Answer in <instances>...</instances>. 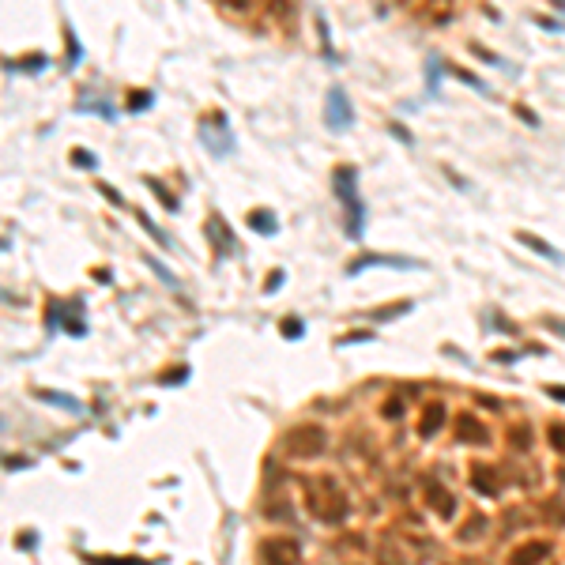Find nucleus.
I'll list each match as a JSON object with an SVG mask.
<instances>
[{
	"mask_svg": "<svg viewBox=\"0 0 565 565\" xmlns=\"http://www.w3.org/2000/svg\"><path fill=\"white\" fill-rule=\"evenodd\" d=\"M185 377H189V369H174V373H163L158 381H163V384H181Z\"/></svg>",
	"mask_w": 565,
	"mask_h": 565,
	"instance_id": "obj_28",
	"label": "nucleus"
},
{
	"mask_svg": "<svg viewBox=\"0 0 565 565\" xmlns=\"http://www.w3.org/2000/svg\"><path fill=\"white\" fill-rule=\"evenodd\" d=\"M302 332H305V325H302L298 317L282 320V336H287V339H302Z\"/></svg>",
	"mask_w": 565,
	"mask_h": 565,
	"instance_id": "obj_23",
	"label": "nucleus"
},
{
	"mask_svg": "<svg viewBox=\"0 0 565 565\" xmlns=\"http://www.w3.org/2000/svg\"><path fill=\"white\" fill-rule=\"evenodd\" d=\"M79 61H83V45H79L76 30H68V68H76Z\"/></svg>",
	"mask_w": 565,
	"mask_h": 565,
	"instance_id": "obj_20",
	"label": "nucleus"
},
{
	"mask_svg": "<svg viewBox=\"0 0 565 565\" xmlns=\"http://www.w3.org/2000/svg\"><path fill=\"white\" fill-rule=\"evenodd\" d=\"M543 558H551V543H528V546H516L508 565H539Z\"/></svg>",
	"mask_w": 565,
	"mask_h": 565,
	"instance_id": "obj_9",
	"label": "nucleus"
},
{
	"mask_svg": "<svg viewBox=\"0 0 565 565\" xmlns=\"http://www.w3.org/2000/svg\"><path fill=\"white\" fill-rule=\"evenodd\" d=\"M516 238H520V241H524V245H528V249H531V253H539V256H546V260H554V264H565V256L558 253V249H551V245H546V241H543V238H535V234H528V230H520V234H516Z\"/></svg>",
	"mask_w": 565,
	"mask_h": 565,
	"instance_id": "obj_11",
	"label": "nucleus"
},
{
	"mask_svg": "<svg viewBox=\"0 0 565 565\" xmlns=\"http://www.w3.org/2000/svg\"><path fill=\"white\" fill-rule=\"evenodd\" d=\"M377 565H415V562H411L407 554H400L395 543H381L377 546Z\"/></svg>",
	"mask_w": 565,
	"mask_h": 565,
	"instance_id": "obj_12",
	"label": "nucleus"
},
{
	"mask_svg": "<svg viewBox=\"0 0 565 565\" xmlns=\"http://www.w3.org/2000/svg\"><path fill=\"white\" fill-rule=\"evenodd\" d=\"M475 482H479V494H486V497H494L497 490V479H490V467H482V464H475Z\"/></svg>",
	"mask_w": 565,
	"mask_h": 565,
	"instance_id": "obj_15",
	"label": "nucleus"
},
{
	"mask_svg": "<svg viewBox=\"0 0 565 565\" xmlns=\"http://www.w3.org/2000/svg\"><path fill=\"white\" fill-rule=\"evenodd\" d=\"M546 395H554V400L565 403V384H546Z\"/></svg>",
	"mask_w": 565,
	"mask_h": 565,
	"instance_id": "obj_33",
	"label": "nucleus"
},
{
	"mask_svg": "<svg viewBox=\"0 0 565 565\" xmlns=\"http://www.w3.org/2000/svg\"><path fill=\"white\" fill-rule=\"evenodd\" d=\"M325 117H328V128H332V132H343V128L351 125V102H347L343 87H332V91H328Z\"/></svg>",
	"mask_w": 565,
	"mask_h": 565,
	"instance_id": "obj_5",
	"label": "nucleus"
},
{
	"mask_svg": "<svg viewBox=\"0 0 565 565\" xmlns=\"http://www.w3.org/2000/svg\"><path fill=\"white\" fill-rule=\"evenodd\" d=\"M558 479H562V482H565V467H558Z\"/></svg>",
	"mask_w": 565,
	"mask_h": 565,
	"instance_id": "obj_36",
	"label": "nucleus"
},
{
	"mask_svg": "<svg viewBox=\"0 0 565 565\" xmlns=\"http://www.w3.org/2000/svg\"><path fill=\"white\" fill-rule=\"evenodd\" d=\"M471 50H475V53H479V56H482V61H490V64H505V61H502V56H494V53H486V50H482V45H471Z\"/></svg>",
	"mask_w": 565,
	"mask_h": 565,
	"instance_id": "obj_32",
	"label": "nucleus"
},
{
	"mask_svg": "<svg viewBox=\"0 0 565 565\" xmlns=\"http://www.w3.org/2000/svg\"><path fill=\"white\" fill-rule=\"evenodd\" d=\"M151 106H155V94H151V91H136L132 99H128V110H132V113H143Z\"/></svg>",
	"mask_w": 565,
	"mask_h": 565,
	"instance_id": "obj_18",
	"label": "nucleus"
},
{
	"mask_svg": "<svg viewBox=\"0 0 565 565\" xmlns=\"http://www.w3.org/2000/svg\"><path fill=\"white\" fill-rule=\"evenodd\" d=\"M249 226H253L256 234H264V238H271V234L279 230L276 215H271V212H264V207H260V212H253V215H249Z\"/></svg>",
	"mask_w": 565,
	"mask_h": 565,
	"instance_id": "obj_13",
	"label": "nucleus"
},
{
	"mask_svg": "<svg viewBox=\"0 0 565 565\" xmlns=\"http://www.w3.org/2000/svg\"><path fill=\"white\" fill-rule=\"evenodd\" d=\"M136 223H140V226H143V230H147V234H151V238H158V241H163V245L170 249V238H166V234H163V230H158V226H155V223H151V219H147V215H143V212H136Z\"/></svg>",
	"mask_w": 565,
	"mask_h": 565,
	"instance_id": "obj_21",
	"label": "nucleus"
},
{
	"mask_svg": "<svg viewBox=\"0 0 565 565\" xmlns=\"http://www.w3.org/2000/svg\"><path fill=\"white\" fill-rule=\"evenodd\" d=\"M430 505L433 508H441V513H445V516H452V508H456V502H452V494H445V490H430Z\"/></svg>",
	"mask_w": 565,
	"mask_h": 565,
	"instance_id": "obj_17",
	"label": "nucleus"
},
{
	"mask_svg": "<svg viewBox=\"0 0 565 565\" xmlns=\"http://www.w3.org/2000/svg\"><path fill=\"white\" fill-rule=\"evenodd\" d=\"M513 445H531V430H513Z\"/></svg>",
	"mask_w": 565,
	"mask_h": 565,
	"instance_id": "obj_30",
	"label": "nucleus"
},
{
	"mask_svg": "<svg viewBox=\"0 0 565 565\" xmlns=\"http://www.w3.org/2000/svg\"><path fill=\"white\" fill-rule=\"evenodd\" d=\"M546 328H551V332H558V336H565V320H554V317H546Z\"/></svg>",
	"mask_w": 565,
	"mask_h": 565,
	"instance_id": "obj_34",
	"label": "nucleus"
},
{
	"mask_svg": "<svg viewBox=\"0 0 565 565\" xmlns=\"http://www.w3.org/2000/svg\"><path fill=\"white\" fill-rule=\"evenodd\" d=\"M551 445L558 452H565V426H554V430H551Z\"/></svg>",
	"mask_w": 565,
	"mask_h": 565,
	"instance_id": "obj_27",
	"label": "nucleus"
},
{
	"mask_svg": "<svg viewBox=\"0 0 565 565\" xmlns=\"http://www.w3.org/2000/svg\"><path fill=\"white\" fill-rule=\"evenodd\" d=\"M494 358H497V362H516V358H520V354H516V351H497Z\"/></svg>",
	"mask_w": 565,
	"mask_h": 565,
	"instance_id": "obj_35",
	"label": "nucleus"
},
{
	"mask_svg": "<svg viewBox=\"0 0 565 565\" xmlns=\"http://www.w3.org/2000/svg\"><path fill=\"white\" fill-rule=\"evenodd\" d=\"M99 189H102V196H106V200H110V204H117V207H121V204H125V196H121V192H117V189H113V185H99Z\"/></svg>",
	"mask_w": 565,
	"mask_h": 565,
	"instance_id": "obj_26",
	"label": "nucleus"
},
{
	"mask_svg": "<svg viewBox=\"0 0 565 565\" xmlns=\"http://www.w3.org/2000/svg\"><path fill=\"white\" fill-rule=\"evenodd\" d=\"M373 264H381V268H422L418 260H407V256H381V253H366V256H358V260L347 268V276H358V271H366V268H373Z\"/></svg>",
	"mask_w": 565,
	"mask_h": 565,
	"instance_id": "obj_6",
	"label": "nucleus"
},
{
	"mask_svg": "<svg viewBox=\"0 0 565 565\" xmlns=\"http://www.w3.org/2000/svg\"><path fill=\"white\" fill-rule=\"evenodd\" d=\"M200 140H204V147L212 151V155H230L234 151V132H230V121L223 117V113H212V117L200 121Z\"/></svg>",
	"mask_w": 565,
	"mask_h": 565,
	"instance_id": "obj_4",
	"label": "nucleus"
},
{
	"mask_svg": "<svg viewBox=\"0 0 565 565\" xmlns=\"http://www.w3.org/2000/svg\"><path fill=\"white\" fill-rule=\"evenodd\" d=\"M479 418H471V415H460V441H471V445H486L490 441V433L486 430H479Z\"/></svg>",
	"mask_w": 565,
	"mask_h": 565,
	"instance_id": "obj_10",
	"label": "nucleus"
},
{
	"mask_svg": "<svg viewBox=\"0 0 565 565\" xmlns=\"http://www.w3.org/2000/svg\"><path fill=\"white\" fill-rule=\"evenodd\" d=\"M42 64H50L42 53H30V56H23V61H8V72H38Z\"/></svg>",
	"mask_w": 565,
	"mask_h": 565,
	"instance_id": "obj_16",
	"label": "nucleus"
},
{
	"mask_svg": "<svg viewBox=\"0 0 565 565\" xmlns=\"http://www.w3.org/2000/svg\"><path fill=\"white\" fill-rule=\"evenodd\" d=\"M441 418H445V407H441V403H430V407H426V415H422V438H430V433L438 430Z\"/></svg>",
	"mask_w": 565,
	"mask_h": 565,
	"instance_id": "obj_14",
	"label": "nucleus"
},
{
	"mask_svg": "<svg viewBox=\"0 0 565 565\" xmlns=\"http://www.w3.org/2000/svg\"><path fill=\"white\" fill-rule=\"evenodd\" d=\"M147 264H151V268H155V271H158V276H163L166 282H170V287H177V279H174V276H170V271H166V268H163V264H158V260H155V256H147Z\"/></svg>",
	"mask_w": 565,
	"mask_h": 565,
	"instance_id": "obj_29",
	"label": "nucleus"
},
{
	"mask_svg": "<svg viewBox=\"0 0 565 565\" xmlns=\"http://www.w3.org/2000/svg\"><path fill=\"white\" fill-rule=\"evenodd\" d=\"M336 196L343 204H351V226L347 234L351 238H362V226H366V204L358 200V189H354V170L351 166H339L336 170Z\"/></svg>",
	"mask_w": 565,
	"mask_h": 565,
	"instance_id": "obj_2",
	"label": "nucleus"
},
{
	"mask_svg": "<svg viewBox=\"0 0 565 565\" xmlns=\"http://www.w3.org/2000/svg\"><path fill=\"white\" fill-rule=\"evenodd\" d=\"M147 185H151V189H155V196H158V200H163V204H166V207H177V200H174V196H170V192H166V189H163V185H158V181H147Z\"/></svg>",
	"mask_w": 565,
	"mask_h": 565,
	"instance_id": "obj_25",
	"label": "nucleus"
},
{
	"mask_svg": "<svg viewBox=\"0 0 565 565\" xmlns=\"http://www.w3.org/2000/svg\"><path fill=\"white\" fill-rule=\"evenodd\" d=\"M207 238L215 241V249H219V253H226V256H234L238 253V241H234V234H230V226H223V219L219 215H212V219H207Z\"/></svg>",
	"mask_w": 565,
	"mask_h": 565,
	"instance_id": "obj_8",
	"label": "nucleus"
},
{
	"mask_svg": "<svg viewBox=\"0 0 565 565\" xmlns=\"http://www.w3.org/2000/svg\"><path fill=\"white\" fill-rule=\"evenodd\" d=\"M45 403H53V407H64V411H79L76 400H64V392H42Z\"/></svg>",
	"mask_w": 565,
	"mask_h": 565,
	"instance_id": "obj_22",
	"label": "nucleus"
},
{
	"mask_svg": "<svg viewBox=\"0 0 565 565\" xmlns=\"http://www.w3.org/2000/svg\"><path fill=\"white\" fill-rule=\"evenodd\" d=\"M325 430L320 426H290L287 430V438H282V449H287V456H294V460H309V456H317L320 449H325Z\"/></svg>",
	"mask_w": 565,
	"mask_h": 565,
	"instance_id": "obj_3",
	"label": "nucleus"
},
{
	"mask_svg": "<svg viewBox=\"0 0 565 565\" xmlns=\"http://www.w3.org/2000/svg\"><path fill=\"white\" fill-rule=\"evenodd\" d=\"M309 508L325 524H339L347 516V497L332 479H317V482H309Z\"/></svg>",
	"mask_w": 565,
	"mask_h": 565,
	"instance_id": "obj_1",
	"label": "nucleus"
},
{
	"mask_svg": "<svg viewBox=\"0 0 565 565\" xmlns=\"http://www.w3.org/2000/svg\"><path fill=\"white\" fill-rule=\"evenodd\" d=\"M72 163H76V166H87V170H94V166H99V158H94L91 151H83V147H79V151H72Z\"/></svg>",
	"mask_w": 565,
	"mask_h": 565,
	"instance_id": "obj_24",
	"label": "nucleus"
},
{
	"mask_svg": "<svg viewBox=\"0 0 565 565\" xmlns=\"http://www.w3.org/2000/svg\"><path fill=\"white\" fill-rule=\"evenodd\" d=\"M260 554L268 565H298V546L287 543V539H268L260 546Z\"/></svg>",
	"mask_w": 565,
	"mask_h": 565,
	"instance_id": "obj_7",
	"label": "nucleus"
},
{
	"mask_svg": "<svg viewBox=\"0 0 565 565\" xmlns=\"http://www.w3.org/2000/svg\"><path fill=\"white\" fill-rule=\"evenodd\" d=\"M279 282H282V271L276 268V271H271V279H268V287H264V290H268V294H276V290H279Z\"/></svg>",
	"mask_w": 565,
	"mask_h": 565,
	"instance_id": "obj_31",
	"label": "nucleus"
},
{
	"mask_svg": "<svg viewBox=\"0 0 565 565\" xmlns=\"http://www.w3.org/2000/svg\"><path fill=\"white\" fill-rule=\"evenodd\" d=\"M76 110H83V113H87V110H94V113H102V117H110V121L117 117V110H113L110 102H91V99H83V102H79Z\"/></svg>",
	"mask_w": 565,
	"mask_h": 565,
	"instance_id": "obj_19",
	"label": "nucleus"
}]
</instances>
